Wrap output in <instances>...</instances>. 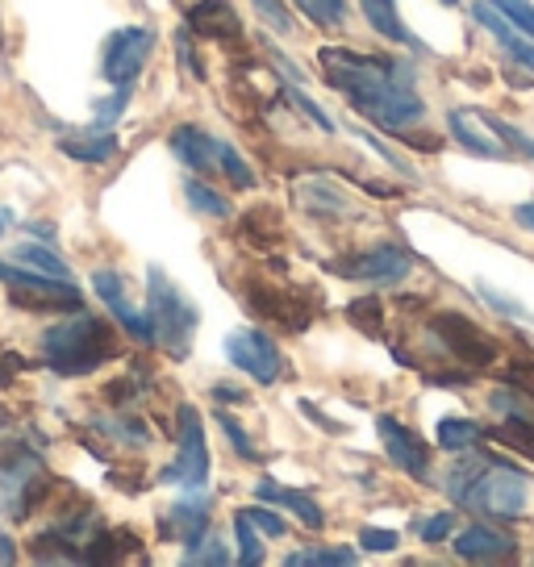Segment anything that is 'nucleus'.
<instances>
[{
  "mask_svg": "<svg viewBox=\"0 0 534 567\" xmlns=\"http://www.w3.org/2000/svg\"><path fill=\"white\" fill-rule=\"evenodd\" d=\"M243 514L250 517V526L264 534V538H285V534H288V526L280 522V514H276L267 501H259V505H247Z\"/></svg>",
  "mask_w": 534,
  "mask_h": 567,
  "instance_id": "2f4dec72",
  "label": "nucleus"
},
{
  "mask_svg": "<svg viewBox=\"0 0 534 567\" xmlns=\"http://www.w3.org/2000/svg\"><path fill=\"white\" fill-rule=\"evenodd\" d=\"M301 564L347 567V564H356V550H351V547H314V550H292V555H288V567H301Z\"/></svg>",
  "mask_w": 534,
  "mask_h": 567,
  "instance_id": "c85d7f7f",
  "label": "nucleus"
},
{
  "mask_svg": "<svg viewBox=\"0 0 534 567\" xmlns=\"http://www.w3.org/2000/svg\"><path fill=\"white\" fill-rule=\"evenodd\" d=\"M188 25L201 38H209V42H238L243 38V25H238V13H234L230 0H196L193 13H188Z\"/></svg>",
  "mask_w": 534,
  "mask_h": 567,
  "instance_id": "a211bd4d",
  "label": "nucleus"
},
{
  "mask_svg": "<svg viewBox=\"0 0 534 567\" xmlns=\"http://www.w3.org/2000/svg\"><path fill=\"white\" fill-rule=\"evenodd\" d=\"M92 292H96V301L105 305L109 313L122 321L125 330L138 338V342H151V321H146V309H138V305L130 301L122 271H113V267H96V271H92Z\"/></svg>",
  "mask_w": 534,
  "mask_h": 567,
  "instance_id": "9b49d317",
  "label": "nucleus"
},
{
  "mask_svg": "<svg viewBox=\"0 0 534 567\" xmlns=\"http://www.w3.org/2000/svg\"><path fill=\"white\" fill-rule=\"evenodd\" d=\"M217 142L209 130L201 125H176L172 130V155H176L184 167H193V176H217Z\"/></svg>",
  "mask_w": 534,
  "mask_h": 567,
  "instance_id": "f3484780",
  "label": "nucleus"
},
{
  "mask_svg": "<svg viewBox=\"0 0 534 567\" xmlns=\"http://www.w3.org/2000/svg\"><path fill=\"white\" fill-rule=\"evenodd\" d=\"M184 200H188L196 213H205V217H230V200L222 193H214L201 176L184 179Z\"/></svg>",
  "mask_w": 534,
  "mask_h": 567,
  "instance_id": "a878e982",
  "label": "nucleus"
},
{
  "mask_svg": "<svg viewBox=\"0 0 534 567\" xmlns=\"http://www.w3.org/2000/svg\"><path fill=\"white\" fill-rule=\"evenodd\" d=\"M209 493L201 496H188V501H176L172 509H167V517H163V534H172V538H179L184 547H193L196 538L205 534V526H209Z\"/></svg>",
  "mask_w": 534,
  "mask_h": 567,
  "instance_id": "6ab92c4d",
  "label": "nucleus"
},
{
  "mask_svg": "<svg viewBox=\"0 0 534 567\" xmlns=\"http://www.w3.org/2000/svg\"><path fill=\"white\" fill-rule=\"evenodd\" d=\"M481 439H484L481 422H468V417H446V422H439V446L443 451L463 455V451H476Z\"/></svg>",
  "mask_w": 534,
  "mask_h": 567,
  "instance_id": "393cba45",
  "label": "nucleus"
},
{
  "mask_svg": "<svg viewBox=\"0 0 534 567\" xmlns=\"http://www.w3.org/2000/svg\"><path fill=\"white\" fill-rule=\"evenodd\" d=\"M217 425L226 430V439H230L234 451H238L243 460H247V463L259 460V451H255V443H250V434H247V430H243V425H238V422H234V417H230V409H217Z\"/></svg>",
  "mask_w": 534,
  "mask_h": 567,
  "instance_id": "72a5a7b5",
  "label": "nucleus"
},
{
  "mask_svg": "<svg viewBox=\"0 0 534 567\" xmlns=\"http://www.w3.org/2000/svg\"><path fill=\"white\" fill-rule=\"evenodd\" d=\"M359 9H363L368 25H372L380 38H389V42H397V47H413V51H422V42L410 34V25H405L401 13H397V0H359Z\"/></svg>",
  "mask_w": 534,
  "mask_h": 567,
  "instance_id": "b1692460",
  "label": "nucleus"
},
{
  "mask_svg": "<svg viewBox=\"0 0 534 567\" xmlns=\"http://www.w3.org/2000/svg\"><path fill=\"white\" fill-rule=\"evenodd\" d=\"M13 259H18V264H25V267H34V271H47V276H54V280H72V267L63 264L51 247L25 243V247H18V255H13Z\"/></svg>",
  "mask_w": 534,
  "mask_h": 567,
  "instance_id": "bb28decb",
  "label": "nucleus"
},
{
  "mask_svg": "<svg viewBox=\"0 0 534 567\" xmlns=\"http://www.w3.org/2000/svg\"><path fill=\"white\" fill-rule=\"evenodd\" d=\"M42 484H47V480H42V467H38L34 455H13V460L0 467V493L9 501L13 517L30 514V496L38 501V488H42Z\"/></svg>",
  "mask_w": 534,
  "mask_h": 567,
  "instance_id": "dca6fc26",
  "label": "nucleus"
},
{
  "mask_svg": "<svg viewBox=\"0 0 534 567\" xmlns=\"http://www.w3.org/2000/svg\"><path fill=\"white\" fill-rule=\"evenodd\" d=\"M347 318L356 321L359 330H368V334H380V301H376V297H368V301H351Z\"/></svg>",
  "mask_w": 534,
  "mask_h": 567,
  "instance_id": "4c0bfd02",
  "label": "nucleus"
},
{
  "mask_svg": "<svg viewBox=\"0 0 534 567\" xmlns=\"http://www.w3.org/2000/svg\"><path fill=\"white\" fill-rule=\"evenodd\" d=\"M446 130H451V138L460 142V146H468L472 155H484V159H510L505 138L489 125L484 113H472V109H451V113H446Z\"/></svg>",
  "mask_w": 534,
  "mask_h": 567,
  "instance_id": "ddd939ff",
  "label": "nucleus"
},
{
  "mask_svg": "<svg viewBox=\"0 0 534 567\" xmlns=\"http://www.w3.org/2000/svg\"><path fill=\"white\" fill-rule=\"evenodd\" d=\"M342 280L356 284H372V288H389V284H401L413 271V255L405 247H392V243H380V247L356 250L335 264Z\"/></svg>",
  "mask_w": 534,
  "mask_h": 567,
  "instance_id": "1a4fd4ad",
  "label": "nucleus"
},
{
  "mask_svg": "<svg viewBox=\"0 0 534 567\" xmlns=\"http://www.w3.org/2000/svg\"><path fill=\"white\" fill-rule=\"evenodd\" d=\"M0 284L9 288V301L18 309H34V313H59V309H80V288L72 280H54L47 271H34L25 264H9L0 259Z\"/></svg>",
  "mask_w": 534,
  "mask_h": 567,
  "instance_id": "39448f33",
  "label": "nucleus"
},
{
  "mask_svg": "<svg viewBox=\"0 0 534 567\" xmlns=\"http://www.w3.org/2000/svg\"><path fill=\"white\" fill-rule=\"evenodd\" d=\"M446 4H455V0H446Z\"/></svg>",
  "mask_w": 534,
  "mask_h": 567,
  "instance_id": "a18cd8bd",
  "label": "nucleus"
},
{
  "mask_svg": "<svg viewBox=\"0 0 534 567\" xmlns=\"http://www.w3.org/2000/svg\"><path fill=\"white\" fill-rule=\"evenodd\" d=\"M226 359L255 384H276L285 372V354L271 342L267 330H234L226 334Z\"/></svg>",
  "mask_w": 534,
  "mask_h": 567,
  "instance_id": "9d476101",
  "label": "nucleus"
},
{
  "mask_svg": "<svg viewBox=\"0 0 534 567\" xmlns=\"http://www.w3.org/2000/svg\"><path fill=\"white\" fill-rule=\"evenodd\" d=\"M318 63L326 71V84L342 92L359 117L389 130V134H410L413 125L427 122V105L413 89L410 71L380 54L342 51V47H321Z\"/></svg>",
  "mask_w": 534,
  "mask_h": 567,
  "instance_id": "f257e3e1",
  "label": "nucleus"
},
{
  "mask_svg": "<svg viewBox=\"0 0 534 567\" xmlns=\"http://www.w3.org/2000/svg\"><path fill=\"white\" fill-rule=\"evenodd\" d=\"M4 221H9V217H0V230H4Z\"/></svg>",
  "mask_w": 534,
  "mask_h": 567,
  "instance_id": "c03bdc74",
  "label": "nucleus"
},
{
  "mask_svg": "<svg viewBox=\"0 0 534 567\" xmlns=\"http://www.w3.org/2000/svg\"><path fill=\"white\" fill-rule=\"evenodd\" d=\"M451 526H455V514H439V517H427L418 526V534H422V543H443L446 534H451Z\"/></svg>",
  "mask_w": 534,
  "mask_h": 567,
  "instance_id": "58836bf2",
  "label": "nucleus"
},
{
  "mask_svg": "<svg viewBox=\"0 0 534 567\" xmlns=\"http://www.w3.org/2000/svg\"><path fill=\"white\" fill-rule=\"evenodd\" d=\"M489 4H493V9H497L510 25H517L522 34L534 38V4H531V0H489Z\"/></svg>",
  "mask_w": 534,
  "mask_h": 567,
  "instance_id": "473e14b6",
  "label": "nucleus"
},
{
  "mask_svg": "<svg viewBox=\"0 0 534 567\" xmlns=\"http://www.w3.org/2000/svg\"><path fill=\"white\" fill-rule=\"evenodd\" d=\"M276 209H250L247 217H243V238H250V243H259V247H267L271 238H276Z\"/></svg>",
  "mask_w": 534,
  "mask_h": 567,
  "instance_id": "7c9ffc66",
  "label": "nucleus"
},
{
  "mask_svg": "<svg viewBox=\"0 0 534 567\" xmlns=\"http://www.w3.org/2000/svg\"><path fill=\"white\" fill-rule=\"evenodd\" d=\"M209 480V446H205V425L193 405H179V455L163 467V484L176 488H205Z\"/></svg>",
  "mask_w": 534,
  "mask_h": 567,
  "instance_id": "6e6552de",
  "label": "nucleus"
},
{
  "mask_svg": "<svg viewBox=\"0 0 534 567\" xmlns=\"http://www.w3.org/2000/svg\"><path fill=\"white\" fill-rule=\"evenodd\" d=\"M359 543H363L368 550H392V547H397V534H392V530H376V526H368V530L359 534Z\"/></svg>",
  "mask_w": 534,
  "mask_h": 567,
  "instance_id": "a19ab883",
  "label": "nucleus"
},
{
  "mask_svg": "<svg viewBox=\"0 0 534 567\" xmlns=\"http://www.w3.org/2000/svg\"><path fill=\"white\" fill-rule=\"evenodd\" d=\"M476 21H481L484 30L497 38L501 47H505V54H514L522 68L534 71V42L526 34H522L517 25H510V21L501 18V13L493 9V4H489V0H481V4H476Z\"/></svg>",
  "mask_w": 534,
  "mask_h": 567,
  "instance_id": "412c9836",
  "label": "nucleus"
},
{
  "mask_svg": "<svg viewBox=\"0 0 534 567\" xmlns=\"http://www.w3.org/2000/svg\"><path fill=\"white\" fill-rule=\"evenodd\" d=\"M255 501H267V505H280L288 514H297V522H305L309 530H321V526H326V514H321V505L314 496L297 493V488H285V484H276V480H259V484H255Z\"/></svg>",
  "mask_w": 534,
  "mask_h": 567,
  "instance_id": "aec40b11",
  "label": "nucleus"
},
{
  "mask_svg": "<svg viewBox=\"0 0 534 567\" xmlns=\"http://www.w3.org/2000/svg\"><path fill=\"white\" fill-rule=\"evenodd\" d=\"M297 205L301 213L309 217H321V221H347V217H356V205H351V196L342 193L339 184H330L326 176H305L297 179Z\"/></svg>",
  "mask_w": 534,
  "mask_h": 567,
  "instance_id": "4468645a",
  "label": "nucleus"
},
{
  "mask_svg": "<svg viewBox=\"0 0 534 567\" xmlns=\"http://www.w3.org/2000/svg\"><path fill=\"white\" fill-rule=\"evenodd\" d=\"M297 9L318 30H342V21H347V0H297Z\"/></svg>",
  "mask_w": 534,
  "mask_h": 567,
  "instance_id": "cd10ccee",
  "label": "nucleus"
},
{
  "mask_svg": "<svg viewBox=\"0 0 534 567\" xmlns=\"http://www.w3.org/2000/svg\"><path fill=\"white\" fill-rule=\"evenodd\" d=\"M250 4H255V13L264 18L267 30H276V34H292V18H288L285 0H250Z\"/></svg>",
  "mask_w": 534,
  "mask_h": 567,
  "instance_id": "f704fd0d",
  "label": "nucleus"
},
{
  "mask_svg": "<svg viewBox=\"0 0 534 567\" xmlns=\"http://www.w3.org/2000/svg\"><path fill=\"white\" fill-rule=\"evenodd\" d=\"M38 347H42V359H47L51 372L89 375V372H96L101 363L122 354V338H117V330H113L105 318L75 309L72 318L47 326V334H42Z\"/></svg>",
  "mask_w": 534,
  "mask_h": 567,
  "instance_id": "7ed1b4c3",
  "label": "nucleus"
},
{
  "mask_svg": "<svg viewBox=\"0 0 534 567\" xmlns=\"http://www.w3.org/2000/svg\"><path fill=\"white\" fill-rule=\"evenodd\" d=\"M514 217H517V226H526V230L534 234V200H526V205H517Z\"/></svg>",
  "mask_w": 534,
  "mask_h": 567,
  "instance_id": "37998d69",
  "label": "nucleus"
},
{
  "mask_svg": "<svg viewBox=\"0 0 534 567\" xmlns=\"http://www.w3.org/2000/svg\"><path fill=\"white\" fill-rule=\"evenodd\" d=\"M179 59L188 63V71H193L196 80H205V68H201V63L193 59V38H188V34H179Z\"/></svg>",
  "mask_w": 534,
  "mask_h": 567,
  "instance_id": "79ce46f5",
  "label": "nucleus"
},
{
  "mask_svg": "<svg viewBox=\"0 0 534 567\" xmlns=\"http://www.w3.org/2000/svg\"><path fill=\"white\" fill-rule=\"evenodd\" d=\"M234 534H238V564L255 567L259 559H264V538H259V530L250 526L247 514H238V522H234Z\"/></svg>",
  "mask_w": 534,
  "mask_h": 567,
  "instance_id": "c756f323",
  "label": "nucleus"
},
{
  "mask_svg": "<svg viewBox=\"0 0 534 567\" xmlns=\"http://www.w3.org/2000/svg\"><path fill=\"white\" fill-rule=\"evenodd\" d=\"M380 430V439H384V451H389V460L413 480H427L430 476V446L413 434L410 425H401L397 417H380L376 422Z\"/></svg>",
  "mask_w": 534,
  "mask_h": 567,
  "instance_id": "f8f14e48",
  "label": "nucleus"
},
{
  "mask_svg": "<svg viewBox=\"0 0 534 567\" xmlns=\"http://www.w3.org/2000/svg\"><path fill=\"white\" fill-rule=\"evenodd\" d=\"M481 297H484L489 305H493V309H497L501 318H531V313H526V309H522L517 301H510V297H501V292H493V288H484V284H481Z\"/></svg>",
  "mask_w": 534,
  "mask_h": 567,
  "instance_id": "ea45409f",
  "label": "nucleus"
},
{
  "mask_svg": "<svg viewBox=\"0 0 534 567\" xmlns=\"http://www.w3.org/2000/svg\"><path fill=\"white\" fill-rule=\"evenodd\" d=\"M234 555L226 550V543L222 538H196L193 547H188V555H184V564H230Z\"/></svg>",
  "mask_w": 534,
  "mask_h": 567,
  "instance_id": "c9c22d12",
  "label": "nucleus"
},
{
  "mask_svg": "<svg viewBox=\"0 0 534 567\" xmlns=\"http://www.w3.org/2000/svg\"><path fill=\"white\" fill-rule=\"evenodd\" d=\"M430 338H434L455 363H463L468 372L489 368V363L497 359V342L484 334L476 321L463 318V313H434V318H430Z\"/></svg>",
  "mask_w": 534,
  "mask_h": 567,
  "instance_id": "0eeeda50",
  "label": "nucleus"
},
{
  "mask_svg": "<svg viewBox=\"0 0 534 567\" xmlns=\"http://www.w3.org/2000/svg\"><path fill=\"white\" fill-rule=\"evenodd\" d=\"M155 51V30L151 25H122L105 38L101 47V71L113 89H130L143 75L146 59Z\"/></svg>",
  "mask_w": 534,
  "mask_h": 567,
  "instance_id": "423d86ee",
  "label": "nucleus"
},
{
  "mask_svg": "<svg viewBox=\"0 0 534 567\" xmlns=\"http://www.w3.org/2000/svg\"><path fill=\"white\" fill-rule=\"evenodd\" d=\"M146 321H151V342H160L172 359H188L201 309L184 297V288L163 267L146 271Z\"/></svg>",
  "mask_w": 534,
  "mask_h": 567,
  "instance_id": "20e7f679",
  "label": "nucleus"
},
{
  "mask_svg": "<svg viewBox=\"0 0 534 567\" xmlns=\"http://www.w3.org/2000/svg\"><path fill=\"white\" fill-rule=\"evenodd\" d=\"M125 105H130V89H113V96L96 105V113H92V125H96V130H113V122L125 113Z\"/></svg>",
  "mask_w": 534,
  "mask_h": 567,
  "instance_id": "e433bc0d",
  "label": "nucleus"
},
{
  "mask_svg": "<svg viewBox=\"0 0 534 567\" xmlns=\"http://www.w3.org/2000/svg\"><path fill=\"white\" fill-rule=\"evenodd\" d=\"M247 309L267 321H276V326H285V330H305L309 326V309L297 297H288V292H280V288H271L264 280H255L247 288Z\"/></svg>",
  "mask_w": 534,
  "mask_h": 567,
  "instance_id": "2eb2a0df",
  "label": "nucleus"
},
{
  "mask_svg": "<svg viewBox=\"0 0 534 567\" xmlns=\"http://www.w3.org/2000/svg\"><path fill=\"white\" fill-rule=\"evenodd\" d=\"M446 493L455 496L460 505H468V509L497 517V522H514L531 505L526 476L517 472L514 463L493 460V455H472V460L455 463L446 472Z\"/></svg>",
  "mask_w": 534,
  "mask_h": 567,
  "instance_id": "f03ea898",
  "label": "nucleus"
},
{
  "mask_svg": "<svg viewBox=\"0 0 534 567\" xmlns=\"http://www.w3.org/2000/svg\"><path fill=\"white\" fill-rule=\"evenodd\" d=\"M59 151L75 163H109L117 155V134L89 125V130H80V134H63V138H59Z\"/></svg>",
  "mask_w": 534,
  "mask_h": 567,
  "instance_id": "4be33fe9",
  "label": "nucleus"
},
{
  "mask_svg": "<svg viewBox=\"0 0 534 567\" xmlns=\"http://www.w3.org/2000/svg\"><path fill=\"white\" fill-rule=\"evenodd\" d=\"M514 538L510 534L493 530V526H468V530L455 538V555L460 559H505V555H514Z\"/></svg>",
  "mask_w": 534,
  "mask_h": 567,
  "instance_id": "5701e85b",
  "label": "nucleus"
}]
</instances>
